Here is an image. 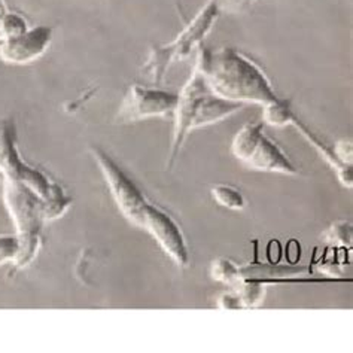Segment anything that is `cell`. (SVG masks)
<instances>
[{"instance_id": "cell-1", "label": "cell", "mask_w": 353, "mask_h": 353, "mask_svg": "<svg viewBox=\"0 0 353 353\" xmlns=\"http://www.w3.org/2000/svg\"><path fill=\"white\" fill-rule=\"evenodd\" d=\"M222 99L241 105H270L281 100L272 81L258 64L233 46L218 50L199 46L194 64Z\"/></svg>"}, {"instance_id": "cell-2", "label": "cell", "mask_w": 353, "mask_h": 353, "mask_svg": "<svg viewBox=\"0 0 353 353\" xmlns=\"http://www.w3.org/2000/svg\"><path fill=\"white\" fill-rule=\"evenodd\" d=\"M246 106L236 101L222 99L212 91L201 72L194 66L191 77L185 82L181 92H178V105L173 114V137L167 165L169 169L187 142L188 136L199 128L218 124L239 114Z\"/></svg>"}, {"instance_id": "cell-3", "label": "cell", "mask_w": 353, "mask_h": 353, "mask_svg": "<svg viewBox=\"0 0 353 353\" xmlns=\"http://www.w3.org/2000/svg\"><path fill=\"white\" fill-rule=\"evenodd\" d=\"M219 15L221 11L215 0H208L206 5L172 42L152 46L142 68L145 75L150 77L155 83H161L174 63L188 60L191 54L199 50V46H201L215 27Z\"/></svg>"}, {"instance_id": "cell-4", "label": "cell", "mask_w": 353, "mask_h": 353, "mask_svg": "<svg viewBox=\"0 0 353 353\" xmlns=\"http://www.w3.org/2000/svg\"><path fill=\"white\" fill-rule=\"evenodd\" d=\"M3 200L20 240V250L12 261L18 270L33 263L41 249V228L45 221L42 216L43 199L23 183L3 181Z\"/></svg>"}, {"instance_id": "cell-5", "label": "cell", "mask_w": 353, "mask_h": 353, "mask_svg": "<svg viewBox=\"0 0 353 353\" xmlns=\"http://www.w3.org/2000/svg\"><path fill=\"white\" fill-rule=\"evenodd\" d=\"M264 125L263 121H259L241 127L231 142V152L239 161L256 172L299 174L291 158L264 133Z\"/></svg>"}, {"instance_id": "cell-6", "label": "cell", "mask_w": 353, "mask_h": 353, "mask_svg": "<svg viewBox=\"0 0 353 353\" xmlns=\"http://www.w3.org/2000/svg\"><path fill=\"white\" fill-rule=\"evenodd\" d=\"M90 151L105 176L110 194L117 201L119 210L130 222L142 228L145 210L150 201L145 199L143 192L137 188L133 179L121 169L112 157L99 146H91Z\"/></svg>"}, {"instance_id": "cell-7", "label": "cell", "mask_w": 353, "mask_h": 353, "mask_svg": "<svg viewBox=\"0 0 353 353\" xmlns=\"http://www.w3.org/2000/svg\"><path fill=\"white\" fill-rule=\"evenodd\" d=\"M0 176L3 181L23 183L46 199L54 188L46 176L27 165L17 148V128L12 119H0Z\"/></svg>"}, {"instance_id": "cell-8", "label": "cell", "mask_w": 353, "mask_h": 353, "mask_svg": "<svg viewBox=\"0 0 353 353\" xmlns=\"http://www.w3.org/2000/svg\"><path fill=\"white\" fill-rule=\"evenodd\" d=\"M176 105L178 92L133 83L119 103L117 121L130 124L152 118L173 117Z\"/></svg>"}, {"instance_id": "cell-9", "label": "cell", "mask_w": 353, "mask_h": 353, "mask_svg": "<svg viewBox=\"0 0 353 353\" xmlns=\"http://www.w3.org/2000/svg\"><path fill=\"white\" fill-rule=\"evenodd\" d=\"M142 228L157 240V243L176 264L182 267L190 264V249L182 230L178 222L164 210L148 203Z\"/></svg>"}, {"instance_id": "cell-10", "label": "cell", "mask_w": 353, "mask_h": 353, "mask_svg": "<svg viewBox=\"0 0 353 353\" xmlns=\"http://www.w3.org/2000/svg\"><path fill=\"white\" fill-rule=\"evenodd\" d=\"M54 39V29L51 26L29 27L15 39L0 43V60L8 64H29L48 51Z\"/></svg>"}, {"instance_id": "cell-11", "label": "cell", "mask_w": 353, "mask_h": 353, "mask_svg": "<svg viewBox=\"0 0 353 353\" xmlns=\"http://www.w3.org/2000/svg\"><path fill=\"white\" fill-rule=\"evenodd\" d=\"M291 125H294L296 130H299V133L305 139V141H307V142L314 148V150L318 151V154L323 158V160L327 161V163L332 167L334 170H336L340 182H341L343 185H345V187L352 188V185H353L352 165L341 164V163L337 160L336 154H334L332 146H328V143H325L318 134H314V132H312V130H310L307 125H305L304 123H301L299 117L294 118Z\"/></svg>"}, {"instance_id": "cell-12", "label": "cell", "mask_w": 353, "mask_h": 353, "mask_svg": "<svg viewBox=\"0 0 353 353\" xmlns=\"http://www.w3.org/2000/svg\"><path fill=\"white\" fill-rule=\"evenodd\" d=\"M296 115L291 108L290 99H282L274 103L263 106V123L272 127L291 125Z\"/></svg>"}, {"instance_id": "cell-13", "label": "cell", "mask_w": 353, "mask_h": 353, "mask_svg": "<svg viewBox=\"0 0 353 353\" xmlns=\"http://www.w3.org/2000/svg\"><path fill=\"white\" fill-rule=\"evenodd\" d=\"M231 290L237 294L243 307H258V305L264 301L265 296V285L256 281H246V279H241V281L234 288H231Z\"/></svg>"}, {"instance_id": "cell-14", "label": "cell", "mask_w": 353, "mask_h": 353, "mask_svg": "<svg viewBox=\"0 0 353 353\" xmlns=\"http://www.w3.org/2000/svg\"><path fill=\"white\" fill-rule=\"evenodd\" d=\"M27 29H29V24L23 15L6 11L0 17V43L18 38Z\"/></svg>"}, {"instance_id": "cell-15", "label": "cell", "mask_w": 353, "mask_h": 353, "mask_svg": "<svg viewBox=\"0 0 353 353\" xmlns=\"http://www.w3.org/2000/svg\"><path fill=\"white\" fill-rule=\"evenodd\" d=\"M212 197L219 206L231 210H243L246 208V200L237 188L230 185H216L212 188Z\"/></svg>"}, {"instance_id": "cell-16", "label": "cell", "mask_w": 353, "mask_h": 353, "mask_svg": "<svg viewBox=\"0 0 353 353\" xmlns=\"http://www.w3.org/2000/svg\"><path fill=\"white\" fill-rule=\"evenodd\" d=\"M210 274L215 281L225 283L230 288H234L241 281L239 265H236L227 258L215 259L210 265Z\"/></svg>"}, {"instance_id": "cell-17", "label": "cell", "mask_w": 353, "mask_h": 353, "mask_svg": "<svg viewBox=\"0 0 353 353\" xmlns=\"http://www.w3.org/2000/svg\"><path fill=\"white\" fill-rule=\"evenodd\" d=\"M325 237H327L332 246L350 248L353 239L352 224L347 221H339L330 227V230L325 233Z\"/></svg>"}, {"instance_id": "cell-18", "label": "cell", "mask_w": 353, "mask_h": 353, "mask_svg": "<svg viewBox=\"0 0 353 353\" xmlns=\"http://www.w3.org/2000/svg\"><path fill=\"white\" fill-rule=\"evenodd\" d=\"M18 250H20V240L17 236H0V264L6 261H14Z\"/></svg>"}, {"instance_id": "cell-19", "label": "cell", "mask_w": 353, "mask_h": 353, "mask_svg": "<svg viewBox=\"0 0 353 353\" xmlns=\"http://www.w3.org/2000/svg\"><path fill=\"white\" fill-rule=\"evenodd\" d=\"M221 14L228 12V14H241L246 12L248 9L252 8L254 2L252 0H215Z\"/></svg>"}, {"instance_id": "cell-20", "label": "cell", "mask_w": 353, "mask_h": 353, "mask_svg": "<svg viewBox=\"0 0 353 353\" xmlns=\"http://www.w3.org/2000/svg\"><path fill=\"white\" fill-rule=\"evenodd\" d=\"M334 154H336L337 160L341 164L352 165V155H353V145L350 141H340L337 143H334L332 146Z\"/></svg>"}, {"instance_id": "cell-21", "label": "cell", "mask_w": 353, "mask_h": 353, "mask_svg": "<svg viewBox=\"0 0 353 353\" xmlns=\"http://www.w3.org/2000/svg\"><path fill=\"white\" fill-rule=\"evenodd\" d=\"M219 307L222 309H243V305H241L240 303V299L237 296L236 292H228V294H224L219 299Z\"/></svg>"}, {"instance_id": "cell-22", "label": "cell", "mask_w": 353, "mask_h": 353, "mask_svg": "<svg viewBox=\"0 0 353 353\" xmlns=\"http://www.w3.org/2000/svg\"><path fill=\"white\" fill-rule=\"evenodd\" d=\"M5 12H6V6L3 3V0H0V17H2Z\"/></svg>"}, {"instance_id": "cell-23", "label": "cell", "mask_w": 353, "mask_h": 353, "mask_svg": "<svg viewBox=\"0 0 353 353\" xmlns=\"http://www.w3.org/2000/svg\"><path fill=\"white\" fill-rule=\"evenodd\" d=\"M252 2H254V3H256V2H258V0H252Z\"/></svg>"}]
</instances>
